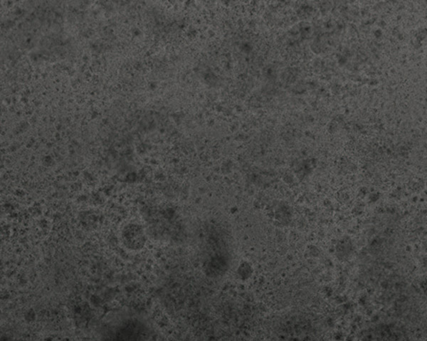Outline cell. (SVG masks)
I'll return each instance as SVG.
<instances>
[{"label": "cell", "instance_id": "1", "mask_svg": "<svg viewBox=\"0 0 427 341\" xmlns=\"http://www.w3.org/2000/svg\"><path fill=\"white\" fill-rule=\"evenodd\" d=\"M122 241L124 246L131 251H139L145 245L147 237L141 225L130 224L123 230Z\"/></svg>", "mask_w": 427, "mask_h": 341}]
</instances>
